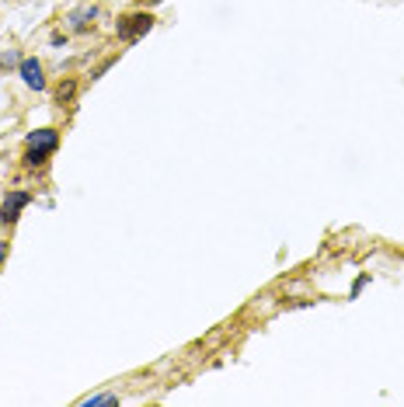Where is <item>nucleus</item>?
<instances>
[{"label": "nucleus", "mask_w": 404, "mask_h": 407, "mask_svg": "<svg viewBox=\"0 0 404 407\" xmlns=\"http://www.w3.org/2000/svg\"><path fill=\"white\" fill-rule=\"evenodd\" d=\"M150 28H153V18H150L146 11H133V15H122V18L115 21V35H119L122 42H140Z\"/></svg>", "instance_id": "1"}, {"label": "nucleus", "mask_w": 404, "mask_h": 407, "mask_svg": "<svg viewBox=\"0 0 404 407\" xmlns=\"http://www.w3.org/2000/svg\"><path fill=\"white\" fill-rule=\"evenodd\" d=\"M32 202V195L28 191H8V198H4V206H0V223H18V216H22V209Z\"/></svg>", "instance_id": "2"}, {"label": "nucleus", "mask_w": 404, "mask_h": 407, "mask_svg": "<svg viewBox=\"0 0 404 407\" xmlns=\"http://www.w3.org/2000/svg\"><path fill=\"white\" fill-rule=\"evenodd\" d=\"M18 73H22L25 87H32V91H46V77H42V63H39L35 56H25V60L18 63Z\"/></svg>", "instance_id": "3"}, {"label": "nucleus", "mask_w": 404, "mask_h": 407, "mask_svg": "<svg viewBox=\"0 0 404 407\" xmlns=\"http://www.w3.org/2000/svg\"><path fill=\"white\" fill-rule=\"evenodd\" d=\"M56 146H60V132H56V129H35V132H28V150L53 157Z\"/></svg>", "instance_id": "4"}, {"label": "nucleus", "mask_w": 404, "mask_h": 407, "mask_svg": "<svg viewBox=\"0 0 404 407\" xmlns=\"http://www.w3.org/2000/svg\"><path fill=\"white\" fill-rule=\"evenodd\" d=\"M94 18H98V8H77V11L70 15V28H74V32H87V28L94 25Z\"/></svg>", "instance_id": "5"}, {"label": "nucleus", "mask_w": 404, "mask_h": 407, "mask_svg": "<svg viewBox=\"0 0 404 407\" xmlns=\"http://www.w3.org/2000/svg\"><path fill=\"white\" fill-rule=\"evenodd\" d=\"M74 94H77V84H74V80H67V84H60L56 101H60V105H70V101H74Z\"/></svg>", "instance_id": "6"}, {"label": "nucleus", "mask_w": 404, "mask_h": 407, "mask_svg": "<svg viewBox=\"0 0 404 407\" xmlns=\"http://www.w3.org/2000/svg\"><path fill=\"white\" fill-rule=\"evenodd\" d=\"M81 404L84 407H91V404H119V397L115 393H94V397H84Z\"/></svg>", "instance_id": "7"}, {"label": "nucleus", "mask_w": 404, "mask_h": 407, "mask_svg": "<svg viewBox=\"0 0 404 407\" xmlns=\"http://www.w3.org/2000/svg\"><path fill=\"white\" fill-rule=\"evenodd\" d=\"M46 160H49V157H46V153H35V150H28V157H25V164H28V167H42Z\"/></svg>", "instance_id": "8"}, {"label": "nucleus", "mask_w": 404, "mask_h": 407, "mask_svg": "<svg viewBox=\"0 0 404 407\" xmlns=\"http://www.w3.org/2000/svg\"><path fill=\"white\" fill-rule=\"evenodd\" d=\"M366 282H369V275H359V279L352 282V300H355V296L362 293V286H366Z\"/></svg>", "instance_id": "9"}, {"label": "nucleus", "mask_w": 404, "mask_h": 407, "mask_svg": "<svg viewBox=\"0 0 404 407\" xmlns=\"http://www.w3.org/2000/svg\"><path fill=\"white\" fill-rule=\"evenodd\" d=\"M49 46H53V49H60V46H67V35H53V39H49Z\"/></svg>", "instance_id": "10"}, {"label": "nucleus", "mask_w": 404, "mask_h": 407, "mask_svg": "<svg viewBox=\"0 0 404 407\" xmlns=\"http://www.w3.org/2000/svg\"><path fill=\"white\" fill-rule=\"evenodd\" d=\"M108 67H112V60H108V63H101V67L94 70V77H91V80H98V77H105V73H108Z\"/></svg>", "instance_id": "11"}, {"label": "nucleus", "mask_w": 404, "mask_h": 407, "mask_svg": "<svg viewBox=\"0 0 404 407\" xmlns=\"http://www.w3.org/2000/svg\"><path fill=\"white\" fill-rule=\"evenodd\" d=\"M4 258H8V241H0V265H4Z\"/></svg>", "instance_id": "12"}, {"label": "nucleus", "mask_w": 404, "mask_h": 407, "mask_svg": "<svg viewBox=\"0 0 404 407\" xmlns=\"http://www.w3.org/2000/svg\"><path fill=\"white\" fill-rule=\"evenodd\" d=\"M140 4H150V8H157V4H164V0H140Z\"/></svg>", "instance_id": "13"}]
</instances>
